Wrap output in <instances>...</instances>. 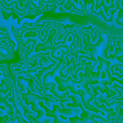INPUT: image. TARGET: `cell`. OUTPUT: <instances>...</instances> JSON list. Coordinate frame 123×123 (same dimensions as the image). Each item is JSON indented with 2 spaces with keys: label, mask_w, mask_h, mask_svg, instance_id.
<instances>
[{
  "label": "cell",
  "mask_w": 123,
  "mask_h": 123,
  "mask_svg": "<svg viewBox=\"0 0 123 123\" xmlns=\"http://www.w3.org/2000/svg\"><path fill=\"white\" fill-rule=\"evenodd\" d=\"M27 10L29 13H41L49 9L48 6L43 4V0L27 1Z\"/></svg>",
  "instance_id": "7c38bea8"
},
{
  "label": "cell",
  "mask_w": 123,
  "mask_h": 123,
  "mask_svg": "<svg viewBox=\"0 0 123 123\" xmlns=\"http://www.w3.org/2000/svg\"><path fill=\"white\" fill-rule=\"evenodd\" d=\"M117 24L123 26V11H119L118 12V17L116 20Z\"/></svg>",
  "instance_id": "44dd1931"
},
{
  "label": "cell",
  "mask_w": 123,
  "mask_h": 123,
  "mask_svg": "<svg viewBox=\"0 0 123 123\" xmlns=\"http://www.w3.org/2000/svg\"><path fill=\"white\" fill-rule=\"evenodd\" d=\"M32 83L33 81L31 79H25L23 76H18L17 77V86L20 88V94L25 93L27 94V88H29L30 90L33 91V86Z\"/></svg>",
  "instance_id": "9a60e30c"
},
{
  "label": "cell",
  "mask_w": 123,
  "mask_h": 123,
  "mask_svg": "<svg viewBox=\"0 0 123 123\" xmlns=\"http://www.w3.org/2000/svg\"><path fill=\"white\" fill-rule=\"evenodd\" d=\"M86 4H88V1L63 0L62 1L59 10L62 12H74L78 14L84 15L88 14Z\"/></svg>",
  "instance_id": "ba28073f"
},
{
  "label": "cell",
  "mask_w": 123,
  "mask_h": 123,
  "mask_svg": "<svg viewBox=\"0 0 123 123\" xmlns=\"http://www.w3.org/2000/svg\"><path fill=\"white\" fill-rule=\"evenodd\" d=\"M80 97V100L81 102L83 103L84 107L90 111H92L95 113H99L101 112L100 111H99L98 110H96L95 107H94L93 106H91L90 105V102L94 101V99H96V97H94L91 92H82L79 94ZM104 114V113H103Z\"/></svg>",
  "instance_id": "4fadbf2b"
},
{
  "label": "cell",
  "mask_w": 123,
  "mask_h": 123,
  "mask_svg": "<svg viewBox=\"0 0 123 123\" xmlns=\"http://www.w3.org/2000/svg\"><path fill=\"white\" fill-rule=\"evenodd\" d=\"M120 5H121V6L123 8V1H120Z\"/></svg>",
  "instance_id": "7402d4cb"
},
{
  "label": "cell",
  "mask_w": 123,
  "mask_h": 123,
  "mask_svg": "<svg viewBox=\"0 0 123 123\" xmlns=\"http://www.w3.org/2000/svg\"><path fill=\"white\" fill-rule=\"evenodd\" d=\"M7 45L5 47H0V56L2 58H10L12 56V47Z\"/></svg>",
  "instance_id": "ac0fdd59"
},
{
  "label": "cell",
  "mask_w": 123,
  "mask_h": 123,
  "mask_svg": "<svg viewBox=\"0 0 123 123\" xmlns=\"http://www.w3.org/2000/svg\"><path fill=\"white\" fill-rule=\"evenodd\" d=\"M66 96L67 98L71 99L72 100V103H68L67 104V107H72V108H77L80 106V104L81 103V100H80V97L79 95H76V94H72L68 89H67V92L66 94Z\"/></svg>",
  "instance_id": "2e32d148"
},
{
  "label": "cell",
  "mask_w": 123,
  "mask_h": 123,
  "mask_svg": "<svg viewBox=\"0 0 123 123\" xmlns=\"http://www.w3.org/2000/svg\"><path fill=\"white\" fill-rule=\"evenodd\" d=\"M38 105L41 106V108H43L46 112V116L48 117H52L54 119V121L52 123H70L69 120H62L60 117V111L61 108L59 105H53V110H49L43 102H39Z\"/></svg>",
  "instance_id": "30bf717a"
},
{
  "label": "cell",
  "mask_w": 123,
  "mask_h": 123,
  "mask_svg": "<svg viewBox=\"0 0 123 123\" xmlns=\"http://www.w3.org/2000/svg\"><path fill=\"white\" fill-rule=\"evenodd\" d=\"M95 29L99 35V39L96 43H91V38L94 37L91 26L88 27H83L79 31L80 50L89 52L90 57L95 60H97V58L100 57L107 61V52L112 45V36L103 29L98 27H96Z\"/></svg>",
  "instance_id": "6da1fadb"
},
{
  "label": "cell",
  "mask_w": 123,
  "mask_h": 123,
  "mask_svg": "<svg viewBox=\"0 0 123 123\" xmlns=\"http://www.w3.org/2000/svg\"><path fill=\"white\" fill-rule=\"evenodd\" d=\"M18 99H19L20 105L22 107V110L25 111V115H32V116L35 115L36 112H34L33 110H31V106L30 107V105H26L25 104V102H23V100L21 99L20 96L19 97Z\"/></svg>",
  "instance_id": "d6986e66"
},
{
  "label": "cell",
  "mask_w": 123,
  "mask_h": 123,
  "mask_svg": "<svg viewBox=\"0 0 123 123\" xmlns=\"http://www.w3.org/2000/svg\"><path fill=\"white\" fill-rule=\"evenodd\" d=\"M115 1L112 0H94L91 1V11L93 14L101 15L107 22H112L113 15L117 10Z\"/></svg>",
  "instance_id": "5b68a950"
},
{
  "label": "cell",
  "mask_w": 123,
  "mask_h": 123,
  "mask_svg": "<svg viewBox=\"0 0 123 123\" xmlns=\"http://www.w3.org/2000/svg\"><path fill=\"white\" fill-rule=\"evenodd\" d=\"M92 66H88L85 68V73L80 72L79 76L80 79L78 81H73L70 77H67L66 80H62L58 76L55 77V81L58 84V91L64 92L67 89L76 95H79L82 92H91V89L88 85H96L99 82L94 81L91 77V73L94 71Z\"/></svg>",
  "instance_id": "3957f363"
},
{
  "label": "cell",
  "mask_w": 123,
  "mask_h": 123,
  "mask_svg": "<svg viewBox=\"0 0 123 123\" xmlns=\"http://www.w3.org/2000/svg\"><path fill=\"white\" fill-rule=\"evenodd\" d=\"M111 76L112 77L113 83L112 85H110L107 88L110 89L111 91L115 92L117 94V98H120L123 97V94L122 93V92L117 89V87L123 89V70L120 74L114 72V74Z\"/></svg>",
  "instance_id": "8fae6325"
},
{
  "label": "cell",
  "mask_w": 123,
  "mask_h": 123,
  "mask_svg": "<svg viewBox=\"0 0 123 123\" xmlns=\"http://www.w3.org/2000/svg\"><path fill=\"white\" fill-rule=\"evenodd\" d=\"M51 64V62L48 59L47 57L43 56L40 60H39V65L41 66V69H43V68L49 67Z\"/></svg>",
  "instance_id": "ffe728a7"
},
{
  "label": "cell",
  "mask_w": 123,
  "mask_h": 123,
  "mask_svg": "<svg viewBox=\"0 0 123 123\" xmlns=\"http://www.w3.org/2000/svg\"><path fill=\"white\" fill-rule=\"evenodd\" d=\"M69 48L66 45H60L57 47L54 50L51 51L50 55L52 58L57 60V61H61L64 60V57H67L69 55Z\"/></svg>",
  "instance_id": "5bb4252c"
},
{
  "label": "cell",
  "mask_w": 123,
  "mask_h": 123,
  "mask_svg": "<svg viewBox=\"0 0 123 123\" xmlns=\"http://www.w3.org/2000/svg\"><path fill=\"white\" fill-rule=\"evenodd\" d=\"M79 28V26L75 24L72 25H67L65 27L64 32L62 35H60L57 40H58L57 43H53L55 48L60 46V45H66L69 48V55L68 56L65 58H70L73 55L74 51L75 50L76 45H77V41H78V30Z\"/></svg>",
  "instance_id": "277c9868"
},
{
  "label": "cell",
  "mask_w": 123,
  "mask_h": 123,
  "mask_svg": "<svg viewBox=\"0 0 123 123\" xmlns=\"http://www.w3.org/2000/svg\"><path fill=\"white\" fill-rule=\"evenodd\" d=\"M0 4L7 10H11L13 12H16L19 16L22 17L25 14V8L27 1L22 0H14V1H0Z\"/></svg>",
  "instance_id": "9c48e42d"
},
{
  "label": "cell",
  "mask_w": 123,
  "mask_h": 123,
  "mask_svg": "<svg viewBox=\"0 0 123 123\" xmlns=\"http://www.w3.org/2000/svg\"><path fill=\"white\" fill-rule=\"evenodd\" d=\"M21 99L25 101V104L26 105H31V110L36 112L38 113V115L36 117H34L32 115H26L25 117L32 120L34 121L36 123H52L54 121V119L52 117H48L46 116V112L45 110L41 107V106L38 105L39 102H43L45 104V106L50 110H53V105H57L59 102H57L56 100L51 99L50 98L47 97H42L37 94H35L31 92L29 88H27V94L22 93L20 94Z\"/></svg>",
  "instance_id": "7a4b0ae2"
},
{
  "label": "cell",
  "mask_w": 123,
  "mask_h": 123,
  "mask_svg": "<svg viewBox=\"0 0 123 123\" xmlns=\"http://www.w3.org/2000/svg\"><path fill=\"white\" fill-rule=\"evenodd\" d=\"M105 106V107L107 109V110H109V109H112L114 112H115L117 115H118V113H119V108L123 105V99H120L118 101H115V102H112L111 103H107V102H104L103 103Z\"/></svg>",
  "instance_id": "e0dca14e"
},
{
  "label": "cell",
  "mask_w": 123,
  "mask_h": 123,
  "mask_svg": "<svg viewBox=\"0 0 123 123\" xmlns=\"http://www.w3.org/2000/svg\"><path fill=\"white\" fill-rule=\"evenodd\" d=\"M79 107L82 111V113L80 114V117H79L78 115H75L74 117L68 118L70 123H98V121H96L94 120L95 117L99 118V120L105 123H109L112 121L111 117L109 115L103 114L101 112L95 113L92 111L86 110L82 102L80 104Z\"/></svg>",
  "instance_id": "52a82bcc"
},
{
  "label": "cell",
  "mask_w": 123,
  "mask_h": 123,
  "mask_svg": "<svg viewBox=\"0 0 123 123\" xmlns=\"http://www.w3.org/2000/svg\"><path fill=\"white\" fill-rule=\"evenodd\" d=\"M113 40V45H111L108 51L110 53L115 50V52L107 55V60L111 63L109 68L111 75L114 74V68L118 66H123V37L116 35Z\"/></svg>",
  "instance_id": "8992f818"
}]
</instances>
